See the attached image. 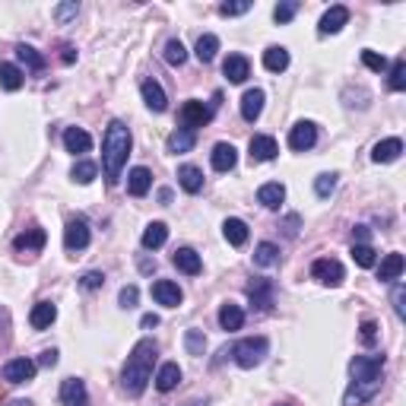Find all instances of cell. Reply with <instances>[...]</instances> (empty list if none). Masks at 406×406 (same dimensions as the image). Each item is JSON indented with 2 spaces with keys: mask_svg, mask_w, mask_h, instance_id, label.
Returning a JSON list of instances; mask_svg holds the SVG:
<instances>
[{
  "mask_svg": "<svg viewBox=\"0 0 406 406\" xmlns=\"http://www.w3.org/2000/svg\"><path fill=\"white\" fill-rule=\"evenodd\" d=\"M384 365L387 356H356L349 362V374H352V384H349L343 406H362L381 390V378H384Z\"/></svg>",
  "mask_w": 406,
  "mask_h": 406,
  "instance_id": "obj_1",
  "label": "cell"
},
{
  "mask_svg": "<svg viewBox=\"0 0 406 406\" xmlns=\"http://www.w3.org/2000/svg\"><path fill=\"white\" fill-rule=\"evenodd\" d=\"M131 146H133L131 127L124 121H111L105 127V137H102V166H105L108 184H117L121 168L127 166V156H131Z\"/></svg>",
  "mask_w": 406,
  "mask_h": 406,
  "instance_id": "obj_2",
  "label": "cell"
},
{
  "mask_svg": "<svg viewBox=\"0 0 406 406\" xmlns=\"http://www.w3.org/2000/svg\"><path fill=\"white\" fill-rule=\"evenodd\" d=\"M156 356H159V346H156V340H150V337L133 346V352L127 356L124 372H121V387H124V394L140 397L143 390H146L150 374H153V365H156Z\"/></svg>",
  "mask_w": 406,
  "mask_h": 406,
  "instance_id": "obj_3",
  "label": "cell"
},
{
  "mask_svg": "<svg viewBox=\"0 0 406 406\" xmlns=\"http://www.w3.org/2000/svg\"><path fill=\"white\" fill-rule=\"evenodd\" d=\"M267 349H270V343H267V337H248V340L235 343L229 352L235 356V362L241 365V368H254V365L264 362Z\"/></svg>",
  "mask_w": 406,
  "mask_h": 406,
  "instance_id": "obj_4",
  "label": "cell"
},
{
  "mask_svg": "<svg viewBox=\"0 0 406 406\" xmlns=\"http://www.w3.org/2000/svg\"><path fill=\"white\" fill-rule=\"evenodd\" d=\"M311 276H315L321 286H340L346 280V270H343L340 260H333V257H321L311 264Z\"/></svg>",
  "mask_w": 406,
  "mask_h": 406,
  "instance_id": "obj_5",
  "label": "cell"
},
{
  "mask_svg": "<svg viewBox=\"0 0 406 406\" xmlns=\"http://www.w3.org/2000/svg\"><path fill=\"white\" fill-rule=\"evenodd\" d=\"M210 121H213V108H207L203 102L191 99V102H184V105H181V124H184V131L197 133V127H207Z\"/></svg>",
  "mask_w": 406,
  "mask_h": 406,
  "instance_id": "obj_6",
  "label": "cell"
},
{
  "mask_svg": "<svg viewBox=\"0 0 406 406\" xmlns=\"http://www.w3.org/2000/svg\"><path fill=\"white\" fill-rule=\"evenodd\" d=\"M89 245V223L83 216H74L64 229V248L67 251H83Z\"/></svg>",
  "mask_w": 406,
  "mask_h": 406,
  "instance_id": "obj_7",
  "label": "cell"
},
{
  "mask_svg": "<svg viewBox=\"0 0 406 406\" xmlns=\"http://www.w3.org/2000/svg\"><path fill=\"white\" fill-rule=\"evenodd\" d=\"M273 280H267V276H260V280H254L248 286V299L251 305L257 308V311H270L273 308Z\"/></svg>",
  "mask_w": 406,
  "mask_h": 406,
  "instance_id": "obj_8",
  "label": "cell"
},
{
  "mask_svg": "<svg viewBox=\"0 0 406 406\" xmlns=\"http://www.w3.org/2000/svg\"><path fill=\"white\" fill-rule=\"evenodd\" d=\"M35 368H38V365H35L32 359H10V362L3 365V381H7V384H25V381H32Z\"/></svg>",
  "mask_w": 406,
  "mask_h": 406,
  "instance_id": "obj_9",
  "label": "cell"
},
{
  "mask_svg": "<svg viewBox=\"0 0 406 406\" xmlns=\"http://www.w3.org/2000/svg\"><path fill=\"white\" fill-rule=\"evenodd\" d=\"M317 143V127L311 124V121H299V124L289 131V146L295 153H305V150H311Z\"/></svg>",
  "mask_w": 406,
  "mask_h": 406,
  "instance_id": "obj_10",
  "label": "cell"
},
{
  "mask_svg": "<svg viewBox=\"0 0 406 406\" xmlns=\"http://www.w3.org/2000/svg\"><path fill=\"white\" fill-rule=\"evenodd\" d=\"M153 299H156L159 305H166V308H178L181 305V299H184V292H181L178 282L159 280V282H153Z\"/></svg>",
  "mask_w": 406,
  "mask_h": 406,
  "instance_id": "obj_11",
  "label": "cell"
},
{
  "mask_svg": "<svg viewBox=\"0 0 406 406\" xmlns=\"http://www.w3.org/2000/svg\"><path fill=\"white\" fill-rule=\"evenodd\" d=\"M248 153H251V162H270V159H276L280 146H276L273 137H267V133H257V137H251Z\"/></svg>",
  "mask_w": 406,
  "mask_h": 406,
  "instance_id": "obj_12",
  "label": "cell"
},
{
  "mask_svg": "<svg viewBox=\"0 0 406 406\" xmlns=\"http://www.w3.org/2000/svg\"><path fill=\"white\" fill-rule=\"evenodd\" d=\"M60 403L64 406H89V394H86V384L80 378H67L60 384Z\"/></svg>",
  "mask_w": 406,
  "mask_h": 406,
  "instance_id": "obj_13",
  "label": "cell"
},
{
  "mask_svg": "<svg viewBox=\"0 0 406 406\" xmlns=\"http://www.w3.org/2000/svg\"><path fill=\"white\" fill-rule=\"evenodd\" d=\"M140 92H143V102H146V108H153V111H166V108H168L166 89L159 86V80L146 76V80L140 83Z\"/></svg>",
  "mask_w": 406,
  "mask_h": 406,
  "instance_id": "obj_14",
  "label": "cell"
},
{
  "mask_svg": "<svg viewBox=\"0 0 406 406\" xmlns=\"http://www.w3.org/2000/svg\"><path fill=\"white\" fill-rule=\"evenodd\" d=\"M45 241H48L45 229L32 225V229H25V232H19V235H16L13 248H16V251H25V254H35V251H42V248H45Z\"/></svg>",
  "mask_w": 406,
  "mask_h": 406,
  "instance_id": "obj_15",
  "label": "cell"
},
{
  "mask_svg": "<svg viewBox=\"0 0 406 406\" xmlns=\"http://www.w3.org/2000/svg\"><path fill=\"white\" fill-rule=\"evenodd\" d=\"M400 153H403V140L400 137H387V140L381 143H374V150H372V162H397Z\"/></svg>",
  "mask_w": 406,
  "mask_h": 406,
  "instance_id": "obj_16",
  "label": "cell"
},
{
  "mask_svg": "<svg viewBox=\"0 0 406 406\" xmlns=\"http://www.w3.org/2000/svg\"><path fill=\"white\" fill-rule=\"evenodd\" d=\"M172 264L181 270V273H188V276H197L200 270H203V260H200V254L194 248H178L172 254Z\"/></svg>",
  "mask_w": 406,
  "mask_h": 406,
  "instance_id": "obj_17",
  "label": "cell"
},
{
  "mask_svg": "<svg viewBox=\"0 0 406 406\" xmlns=\"http://www.w3.org/2000/svg\"><path fill=\"white\" fill-rule=\"evenodd\" d=\"M264 89H248L245 95H241V117L248 121V124H254L257 117H260V111H264Z\"/></svg>",
  "mask_w": 406,
  "mask_h": 406,
  "instance_id": "obj_18",
  "label": "cell"
},
{
  "mask_svg": "<svg viewBox=\"0 0 406 406\" xmlns=\"http://www.w3.org/2000/svg\"><path fill=\"white\" fill-rule=\"evenodd\" d=\"M346 23H349V10H346V7H330V10H327V13L321 16V25H317V32H321V35H337Z\"/></svg>",
  "mask_w": 406,
  "mask_h": 406,
  "instance_id": "obj_19",
  "label": "cell"
},
{
  "mask_svg": "<svg viewBox=\"0 0 406 406\" xmlns=\"http://www.w3.org/2000/svg\"><path fill=\"white\" fill-rule=\"evenodd\" d=\"M64 146H67V153L83 156V153L92 150V137L83 131V127H67L64 131Z\"/></svg>",
  "mask_w": 406,
  "mask_h": 406,
  "instance_id": "obj_20",
  "label": "cell"
},
{
  "mask_svg": "<svg viewBox=\"0 0 406 406\" xmlns=\"http://www.w3.org/2000/svg\"><path fill=\"white\" fill-rule=\"evenodd\" d=\"M223 74L229 76V83H245V80L251 76L248 58H245V54H229V58H225V64H223Z\"/></svg>",
  "mask_w": 406,
  "mask_h": 406,
  "instance_id": "obj_21",
  "label": "cell"
},
{
  "mask_svg": "<svg viewBox=\"0 0 406 406\" xmlns=\"http://www.w3.org/2000/svg\"><path fill=\"white\" fill-rule=\"evenodd\" d=\"M282 200H286V188L280 181H267L260 184V191H257V203L267 210H280Z\"/></svg>",
  "mask_w": 406,
  "mask_h": 406,
  "instance_id": "obj_22",
  "label": "cell"
},
{
  "mask_svg": "<svg viewBox=\"0 0 406 406\" xmlns=\"http://www.w3.org/2000/svg\"><path fill=\"white\" fill-rule=\"evenodd\" d=\"M150 188H153L150 168H143V166L131 168V174H127V191H131L133 197H146V194H150Z\"/></svg>",
  "mask_w": 406,
  "mask_h": 406,
  "instance_id": "obj_23",
  "label": "cell"
},
{
  "mask_svg": "<svg viewBox=\"0 0 406 406\" xmlns=\"http://www.w3.org/2000/svg\"><path fill=\"white\" fill-rule=\"evenodd\" d=\"M235 162H238V150L232 143H216L213 146V168L216 172H232Z\"/></svg>",
  "mask_w": 406,
  "mask_h": 406,
  "instance_id": "obj_24",
  "label": "cell"
},
{
  "mask_svg": "<svg viewBox=\"0 0 406 406\" xmlns=\"http://www.w3.org/2000/svg\"><path fill=\"white\" fill-rule=\"evenodd\" d=\"M403 267H406V260H403V254H387L381 260V267H378V280L381 282H397L400 276H403Z\"/></svg>",
  "mask_w": 406,
  "mask_h": 406,
  "instance_id": "obj_25",
  "label": "cell"
},
{
  "mask_svg": "<svg viewBox=\"0 0 406 406\" xmlns=\"http://www.w3.org/2000/svg\"><path fill=\"white\" fill-rule=\"evenodd\" d=\"M223 235H225V241L232 245V248H241L245 241H248V223L245 219H225L223 223Z\"/></svg>",
  "mask_w": 406,
  "mask_h": 406,
  "instance_id": "obj_26",
  "label": "cell"
},
{
  "mask_svg": "<svg viewBox=\"0 0 406 406\" xmlns=\"http://www.w3.org/2000/svg\"><path fill=\"white\" fill-rule=\"evenodd\" d=\"M54 317H58V308L51 305V302H38L32 308V315H29V324H32L35 330H48L51 324H54Z\"/></svg>",
  "mask_w": 406,
  "mask_h": 406,
  "instance_id": "obj_27",
  "label": "cell"
},
{
  "mask_svg": "<svg viewBox=\"0 0 406 406\" xmlns=\"http://www.w3.org/2000/svg\"><path fill=\"white\" fill-rule=\"evenodd\" d=\"M143 248L146 251H156V248H162L168 241V225L166 223H150L146 229H143Z\"/></svg>",
  "mask_w": 406,
  "mask_h": 406,
  "instance_id": "obj_28",
  "label": "cell"
},
{
  "mask_svg": "<svg viewBox=\"0 0 406 406\" xmlns=\"http://www.w3.org/2000/svg\"><path fill=\"white\" fill-rule=\"evenodd\" d=\"M178 184H181L188 194H200L203 191V172L197 166H181L178 168Z\"/></svg>",
  "mask_w": 406,
  "mask_h": 406,
  "instance_id": "obj_29",
  "label": "cell"
},
{
  "mask_svg": "<svg viewBox=\"0 0 406 406\" xmlns=\"http://www.w3.org/2000/svg\"><path fill=\"white\" fill-rule=\"evenodd\" d=\"M241 324H245V311L238 305H232V302H225L219 308V327L232 333V330H241Z\"/></svg>",
  "mask_w": 406,
  "mask_h": 406,
  "instance_id": "obj_30",
  "label": "cell"
},
{
  "mask_svg": "<svg viewBox=\"0 0 406 406\" xmlns=\"http://www.w3.org/2000/svg\"><path fill=\"white\" fill-rule=\"evenodd\" d=\"M178 381H181V368H178V362H166L162 368H159V374H156V387L162 390V394L174 390V387H178Z\"/></svg>",
  "mask_w": 406,
  "mask_h": 406,
  "instance_id": "obj_31",
  "label": "cell"
},
{
  "mask_svg": "<svg viewBox=\"0 0 406 406\" xmlns=\"http://www.w3.org/2000/svg\"><path fill=\"white\" fill-rule=\"evenodd\" d=\"M194 143H197V133L194 131H184V127H178V131L168 137V153H174V156H181V153H191Z\"/></svg>",
  "mask_w": 406,
  "mask_h": 406,
  "instance_id": "obj_32",
  "label": "cell"
},
{
  "mask_svg": "<svg viewBox=\"0 0 406 406\" xmlns=\"http://www.w3.org/2000/svg\"><path fill=\"white\" fill-rule=\"evenodd\" d=\"M264 67L270 70V74H282V70L289 67V51L280 48V45L267 48V51H264Z\"/></svg>",
  "mask_w": 406,
  "mask_h": 406,
  "instance_id": "obj_33",
  "label": "cell"
},
{
  "mask_svg": "<svg viewBox=\"0 0 406 406\" xmlns=\"http://www.w3.org/2000/svg\"><path fill=\"white\" fill-rule=\"evenodd\" d=\"M23 70H19L16 64H0V86L7 92H16V89H23Z\"/></svg>",
  "mask_w": 406,
  "mask_h": 406,
  "instance_id": "obj_34",
  "label": "cell"
},
{
  "mask_svg": "<svg viewBox=\"0 0 406 406\" xmlns=\"http://www.w3.org/2000/svg\"><path fill=\"white\" fill-rule=\"evenodd\" d=\"M254 264L257 267H276L280 264V248H276L273 241H260L254 248Z\"/></svg>",
  "mask_w": 406,
  "mask_h": 406,
  "instance_id": "obj_35",
  "label": "cell"
},
{
  "mask_svg": "<svg viewBox=\"0 0 406 406\" xmlns=\"http://www.w3.org/2000/svg\"><path fill=\"white\" fill-rule=\"evenodd\" d=\"M216 51H219V38H216V35H200L197 48H194V54H197L200 64H210V60L216 58Z\"/></svg>",
  "mask_w": 406,
  "mask_h": 406,
  "instance_id": "obj_36",
  "label": "cell"
},
{
  "mask_svg": "<svg viewBox=\"0 0 406 406\" xmlns=\"http://www.w3.org/2000/svg\"><path fill=\"white\" fill-rule=\"evenodd\" d=\"M16 58L23 60L29 70H35V74H38V70H45V64H48V60H45L42 54L32 48V45H19V48H16Z\"/></svg>",
  "mask_w": 406,
  "mask_h": 406,
  "instance_id": "obj_37",
  "label": "cell"
},
{
  "mask_svg": "<svg viewBox=\"0 0 406 406\" xmlns=\"http://www.w3.org/2000/svg\"><path fill=\"white\" fill-rule=\"evenodd\" d=\"M95 174H99V166H95V162H86V159H80V162L74 166V172H70V178H74L76 184H89Z\"/></svg>",
  "mask_w": 406,
  "mask_h": 406,
  "instance_id": "obj_38",
  "label": "cell"
},
{
  "mask_svg": "<svg viewBox=\"0 0 406 406\" xmlns=\"http://www.w3.org/2000/svg\"><path fill=\"white\" fill-rule=\"evenodd\" d=\"M352 260H356L359 267H365V270H368V267L378 264V254H374L372 245H352Z\"/></svg>",
  "mask_w": 406,
  "mask_h": 406,
  "instance_id": "obj_39",
  "label": "cell"
},
{
  "mask_svg": "<svg viewBox=\"0 0 406 406\" xmlns=\"http://www.w3.org/2000/svg\"><path fill=\"white\" fill-rule=\"evenodd\" d=\"M162 54H166V60H168L172 67H181L184 60H188V48H184L178 38H172V42L166 45V51H162Z\"/></svg>",
  "mask_w": 406,
  "mask_h": 406,
  "instance_id": "obj_40",
  "label": "cell"
},
{
  "mask_svg": "<svg viewBox=\"0 0 406 406\" xmlns=\"http://www.w3.org/2000/svg\"><path fill=\"white\" fill-rule=\"evenodd\" d=\"M184 346H188L191 356H203V349H207V337H203V330H188L184 333Z\"/></svg>",
  "mask_w": 406,
  "mask_h": 406,
  "instance_id": "obj_41",
  "label": "cell"
},
{
  "mask_svg": "<svg viewBox=\"0 0 406 406\" xmlns=\"http://www.w3.org/2000/svg\"><path fill=\"white\" fill-rule=\"evenodd\" d=\"M390 89L394 92L406 89V64H403V58H397L394 60V67H390Z\"/></svg>",
  "mask_w": 406,
  "mask_h": 406,
  "instance_id": "obj_42",
  "label": "cell"
},
{
  "mask_svg": "<svg viewBox=\"0 0 406 406\" xmlns=\"http://www.w3.org/2000/svg\"><path fill=\"white\" fill-rule=\"evenodd\" d=\"M295 13H299V3H295V0H282V3H276L273 19L282 25V23H289V19L295 16Z\"/></svg>",
  "mask_w": 406,
  "mask_h": 406,
  "instance_id": "obj_43",
  "label": "cell"
},
{
  "mask_svg": "<svg viewBox=\"0 0 406 406\" xmlns=\"http://www.w3.org/2000/svg\"><path fill=\"white\" fill-rule=\"evenodd\" d=\"M315 191L317 197H330L333 191H337V174H317V181H315Z\"/></svg>",
  "mask_w": 406,
  "mask_h": 406,
  "instance_id": "obj_44",
  "label": "cell"
},
{
  "mask_svg": "<svg viewBox=\"0 0 406 406\" xmlns=\"http://www.w3.org/2000/svg\"><path fill=\"white\" fill-rule=\"evenodd\" d=\"M362 64L368 67V70H374V74H381L384 67H387V58L378 54V51H362Z\"/></svg>",
  "mask_w": 406,
  "mask_h": 406,
  "instance_id": "obj_45",
  "label": "cell"
},
{
  "mask_svg": "<svg viewBox=\"0 0 406 406\" xmlns=\"http://www.w3.org/2000/svg\"><path fill=\"white\" fill-rule=\"evenodd\" d=\"M390 302H394V311H397V317H406V286L403 282H394V292H390Z\"/></svg>",
  "mask_w": 406,
  "mask_h": 406,
  "instance_id": "obj_46",
  "label": "cell"
},
{
  "mask_svg": "<svg viewBox=\"0 0 406 406\" xmlns=\"http://www.w3.org/2000/svg\"><path fill=\"white\" fill-rule=\"evenodd\" d=\"M251 10V0H235V3H219V13L223 16H241Z\"/></svg>",
  "mask_w": 406,
  "mask_h": 406,
  "instance_id": "obj_47",
  "label": "cell"
},
{
  "mask_svg": "<svg viewBox=\"0 0 406 406\" xmlns=\"http://www.w3.org/2000/svg\"><path fill=\"white\" fill-rule=\"evenodd\" d=\"M80 286H83V289H102V286H105V273H99V270H89V273H83L80 276Z\"/></svg>",
  "mask_w": 406,
  "mask_h": 406,
  "instance_id": "obj_48",
  "label": "cell"
},
{
  "mask_svg": "<svg viewBox=\"0 0 406 406\" xmlns=\"http://www.w3.org/2000/svg\"><path fill=\"white\" fill-rule=\"evenodd\" d=\"M137 299H140V292H137V286H124V289H121V295H117V305L131 311V308H137Z\"/></svg>",
  "mask_w": 406,
  "mask_h": 406,
  "instance_id": "obj_49",
  "label": "cell"
},
{
  "mask_svg": "<svg viewBox=\"0 0 406 406\" xmlns=\"http://www.w3.org/2000/svg\"><path fill=\"white\" fill-rule=\"evenodd\" d=\"M359 330H362V343H365V346H372V343L378 340V324H374V321H362Z\"/></svg>",
  "mask_w": 406,
  "mask_h": 406,
  "instance_id": "obj_50",
  "label": "cell"
},
{
  "mask_svg": "<svg viewBox=\"0 0 406 406\" xmlns=\"http://www.w3.org/2000/svg\"><path fill=\"white\" fill-rule=\"evenodd\" d=\"M76 13H80V3H60V7L54 10V16H58L60 23H67V19H74Z\"/></svg>",
  "mask_w": 406,
  "mask_h": 406,
  "instance_id": "obj_51",
  "label": "cell"
},
{
  "mask_svg": "<svg viewBox=\"0 0 406 406\" xmlns=\"http://www.w3.org/2000/svg\"><path fill=\"white\" fill-rule=\"evenodd\" d=\"M299 223H302L299 213H292V216H286V219H282V229H286V235H289V238H295V235H299Z\"/></svg>",
  "mask_w": 406,
  "mask_h": 406,
  "instance_id": "obj_52",
  "label": "cell"
},
{
  "mask_svg": "<svg viewBox=\"0 0 406 406\" xmlns=\"http://www.w3.org/2000/svg\"><path fill=\"white\" fill-rule=\"evenodd\" d=\"M368 238H372V229H368V225H356V229H352V245H368Z\"/></svg>",
  "mask_w": 406,
  "mask_h": 406,
  "instance_id": "obj_53",
  "label": "cell"
},
{
  "mask_svg": "<svg viewBox=\"0 0 406 406\" xmlns=\"http://www.w3.org/2000/svg\"><path fill=\"white\" fill-rule=\"evenodd\" d=\"M38 365H42V368H54V365H58V349H45L42 356H38Z\"/></svg>",
  "mask_w": 406,
  "mask_h": 406,
  "instance_id": "obj_54",
  "label": "cell"
},
{
  "mask_svg": "<svg viewBox=\"0 0 406 406\" xmlns=\"http://www.w3.org/2000/svg\"><path fill=\"white\" fill-rule=\"evenodd\" d=\"M140 327H143V330H153V327H159V315H143L140 317Z\"/></svg>",
  "mask_w": 406,
  "mask_h": 406,
  "instance_id": "obj_55",
  "label": "cell"
},
{
  "mask_svg": "<svg viewBox=\"0 0 406 406\" xmlns=\"http://www.w3.org/2000/svg\"><path fill=\"white\" fill-rule=\"evenodd\" d=\"M60 60H64V64H74V60H76L74 48H64V54H60Z\"/></svg>",
  "mask_w": 406,
  "mask_h": 406,
  "instance_id": "obj_56",
  "label": "cell"
},
{
  "mask_svg": "<svg viewBox=\"0 0 406 406\" xmlns=\"http://www.w3.org/2000/svg\"><path fill=\"white\" fill-rule=\"evenodd\" d=\"M10 406H32V400H13Z\"/></svg>",
  "mask_w": 406,
  "mask_h": 406,
  "instance_id": "obj_57",
  "label": "cell"
},
{
  "mask_svg": "<svg viewBox=\"0 0 406 406\" xmlns=\"http://www.w3.org/2000/svg\"><path fill=\"white\" fill-rule=\"evenodd\" d=\"M188 406H203V403H188Z\"/></svg>",
  "mask_w": 406,
  "mask_h": 406,
  "instance_id": "obj_58",
  "label": "cell"
},
{
  "mask_svg": "<svg viewBox=\"0 0 406 406\" xmlns=\"http://www.w3.org/2000/svg\"><path fill=\"white\" fill-rule=\"evenodd\" d=\"M280 406H289V403H280Z\"/></svg>",
  "mask_w": 406,
  "mask_h": 406,
  "instance_id": "obj_59",
  "label": "cell"
}]
</instances>
